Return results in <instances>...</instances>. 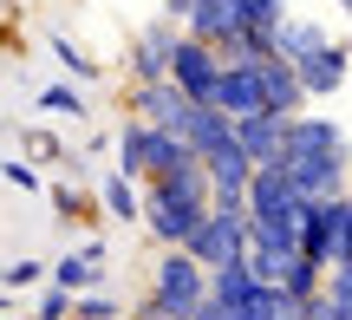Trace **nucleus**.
Segmentation results:
<instances>
[{
	"label": "nucleus",
	"mask_w": 352,
	"mask_h": 320,
	"mask_svg": "<svg viewBox=\"0 0 352 320\" xmlns=\"http://www.w3.org/2000/svg\"><path fill=\"white\" fill-rule=\"evenodd\" d=\"M222 72H228V52L209 46V39H196V33H183V46H176V59H170V78H176V85H183L196 105H215Z\"/></svg>",
	"instance_id": "obj_7"
},
{
	"label": "nucleus",
	"mask_w": 352,
	"mask_h": 320,
	"mask_svg": "<svg viewBox=\"0 0 352 320\" xmlns=\"http://www.w3.org/2000/svg\"><path fill=\"white\" fill-rule=\"evenodd\" d=\"M280 170H287L314 203H320V196H340V183H346V138H340V125H327V118H314V111L287 118Z\"/></svg>",
	"instance_id": "obj_2"
},
{
	"label": "nucleus",
	"mask_w": 352,
	"mask_h": 320,
	"mask_svg": "<svg viewBox=\"0 0 352 320\" xmlns=\"http://www.w3.org/2000/svg\"><path fill=\"white\" fill-rule=\"evenodd\" d=\"M340 7H346V13H352V0H340Z\"/></svg>",
	"instance_id": "obj_29"
},
{
	"label": "nucleus",
	"mask_w": 352,
	"mask_h": 320,
	"mask_svg": "<svg viewBox=\"0 0 352 320\" xmlns=\"http://www.w3.org/2000/svg\"><path fill=\"white\" fill-rule=\"evenodd\" d=\"M26 151H33V157H59V144H52L46 131H26Z\"/></svg>",
	"instance_id": "obj_27"
},
{
	"label": "nucleus",
	"mask_w": 352,
	"mask_h": 320,
	"mask_svg": "<svg viewBox=\"0 0 352 320\" xmlns=\"http://www.w3.org/2000/svg\"><path fill=\"white\" fill-rule=\"evenodd\" d=\"M215 111H228V118H254V111H267L261 65H228L222 85H215Z\"/></svg>",
	"instance_id": "obj_10"
},
{
	"label": "nucleus",
	"mask_w": 352,
	"mask_h": 320,
	"mask_svg": "<svg viewBox=\"0 0 352 320\" xmlns=\"http://www.w3.org/2000/svg\"><path fill=\"white\" fill-rule=\"evenodd\" d=\"M78 320H111V301H78Z\"/></svg>",
	"instance_id": "obj_28"
},
{
	"label": "nucleus",
	"mask_w": 352,
	"mask_h": 320,
	"mask_svg": "<svg viewBox=\"0 0 352 320\" xmlns=\"http://www.w3.org/2000/svg\"><path fill=\"white\" fill-rule=\"evenodd\" d=\"M294 65H300V78H307V92H314V98H327V92L346 85V52H340V46L314 52V59H294Z\"/></svg>",
	"instance_id": "obj_15"
},
{
	"label": "nucleus",
	"mask_w": 352,
	"mask_h": 320,
	"mask_svg": "<svg viewBox=\"0 0 352 320\" xmlns=\"http://www.w3.org/2000/svg\"><path fill=\"white\" fill-rule=\"evenodd\" d=\"M39 275H46V262H33V255H13V262H7V288H13V295H20V288H33Z\"/></svg>",
	"instance_id": "obj_23"
},
{
	"label": "nucleus",
	"mask_w": 352,
	"mask_h": 320,
	"mask_svg": "<svg viewBox=\"0 0 352 320\" xmlns=\"http://www.w3.org/2000/svg\"><path fill=\"white\" fill-rule=\"evenodd\" d=\"M209 209H215V183L202 157H183V164L144 177V229L164 248H189V235L209 222Z\"/></svg>",
	"instance_id": "obj_1"
},
{
	"label": "nucleus",
	"mask_w": 352,
	"mask_h": 320,
	"mask_svg": "<svg viewBox=\"0 0 352 320\" xmlns=\"http://www.w3.org/2000/svg\"><path fill=\"white\" fill-rule=\"evenodd\" d=\"M176 138H183L189 151L209 164V157H222L228 144H235V118H228V111H215V105H196V98H189V111L176 118Z\"/></svg>",
	"instance_id": "obj_8"
},
{
	"label": "nucleus",
	"mask_w": 352,
	"mask_h": 320,
	"mask_svg": "<svg viewBox=\"0 0 352 320\" xmlns=\"http://www.w3.org/2000/svg\"><path fill=\"white\" fill-rule=\"evenodd\" d=\"M274 46L287 52V59H314V52H327L333 39L320 33L314 20H280V33H274Z\"/></svg>",
	"instance_id": "obj_16"
},
{
	"label": "nucleus",
	"mask_w": 352,
	"mask_h": 320,
	"mask_svg": "<svg viewBox=\"0 0 352 320\" xmlns=\"http://www.w3.org/2000/svg\"><path fill=\"white\" fill-rule=\"evenodd\" d=\"M241 7H248L254 33H267V39H274V33H280V20H287V13H280V7H287V0H241Z\"/></svg>",
	"instance_id": "obj_20"
},
{
	"label": "nucleus",
	"mask_w": 352,
	"mask_h": 320,
	"mask_svg": "<svg viewBox=\"0 0 352 320\" xmlns=\"http://www.w3.org/2000/svg\"><path fill=\"white\" fill-rule=\"evenodd\" d=\"M98 262H104V248H98V242L72 248L65 262H52V288H72V295H85V288L98 281Z\"/></svg>",
	"instance_id": "obj_14"
},
{
	"label": "nucleus",
	"mask_w": 352,
	"mask_h": 320,
	"mask_svg": "<svg viewBox=\"0 0 352 320\" xmlns=\"http://www.w3.org/2000/svg\"><path fill=\"white\" fill-rule=\"evenodd\" d=\"M307 255L327 268H352V196H320L307 209Z\"/></svg>",
	"instance_id": "obj_5"
},
{
	"label": "nucleus",
	"mask_w": 352,
	"mask_h": 320,
	"mask_svg": "<svg viewBox=\"0 0 352 320\" xmlns=\"http://www.w3.org/2000/svg\"><path fill=\"white\" fill-rule=\"evenodd\" d=\"M254 248V222H248V203H215L209 222L189 235V255L209 262V268H228V262H248Z\"/></svg>",
	"instance_id": "obj_4"
},
{
	"label": "nucleus",
	"mask_w": 352,
	"mask_h": 320,
	"mask_svg": "<svg viewBox=\"0 0 352 320\" xmlns=\"http://www.w3.org/2000/svg\"><path fill=\"white\" fill-rule=\"evenodd\" d=\"M176 46H183V33H170V26H151V33L138 39V85H157V78H170Z\"/></svg>",
	"instance_id": "obj_13"
},
{
	"label": "nucleus",
	"mask_w": 352,
	"mask_h": 320,
	"mask_svg": "<svg viewBox=\"0 0 352 320\" xmlns=\"http://www.w3.org/2000/svg\"><path fill=\"white\" fill-rule=\"evenodd\" d=\"M261 92H267V111H280V118H300V105L314 98V92H307V78H300V65H294L287 52L261 59Z\"/></svg>",
	"instance_id": "obj_9"
},
{
	"label": "nucleus",
	"mask_w": 352,
	"mask_h": 320,
	"mask_svg": "<svg viewBox=\"0 0 352 320\" xmlns=\"http://www.w3.org/2000/svg\"><path fill=\"white\" fill-rule=\"evenodd\" d=\"M183 26H189L196 39H209V46H222L228 59L254 39V20H248L241 0H189V20H183Z\"/></svg>",
	"instance_id": "obj_6"
},
{
	"label": "nucleus",
	"mask_w": 352,
	"mask_h": 320,
	"mask_svg": "<svg viewBox=\"0 0 352 320\" xmlns=\"http://www.w3.org/2000/svg\"><path fill=\"white\" fill-rule=\"evenodd\" d=\"M104 209H111L118 222H144V190H138V177H104Z\"/></svg>",
	"instance_id": "obj_18"
},
{
	"label": "nucleus",
	"mask_w": 352,
	"mask_h": 320,
	"mask_svg": "<svg viewBox=\"0 0 352 320\" xmlns=\"http://www.w3.org/2000/svg\"><path fill=\"white\" fill-rule=\"evenodd\" d=\"M235 144L254 157V164H280V151H287V118H280V111L235 118Z\"/></svg>",
	"instance_id": "obj_11"
},
{
	"label": "nucleus",
	"mask_w": 352,
	"mask_h": 320,
	"mask_svg": "<svg viewBox=\"0 0 352 320\" xmlns=\"http://www.w3.org/2000/svg\"><path fill=\"white\" fill-rule=\"evenodd\" d=\"M7 183H13V190H26V196H33V190H39V170H33V164H7Z\"/></svg>",
	"instance_id": "obj_26"
},
{
	"label": "nucleus",
	"mask_w": 352,
	"mask_h": 320,
	"mask_svg": "<svg viewBox=\"0 0 352 320\" xmlns=\"http://www.w3.org/2000/svg\"><path fill=\"white\" fill-rule=\"evenodd\" d=\"M39 111H52V118H78V111H85V98H78L72 85H46V92H39Z\"/></svg>",
	"instance_id": "obj_19"
},
{
	"label": "nucleus",
	"mask_w": 352,
	"mask_h": 320,
	"mask_svg": "<svg viewBox=\"0 0 352 320\" xmlns=\"http://www.w3.org/2000/svg\"><path fill=\"white\" fill-rule=\"evenodd\" d=\"M52 203H59V216H65V222H91L85 190H72V183H59V190H52Z\"/></svg>",
	"instance_id": "obj_22"
},
{
	"label": "nucleus",
	"mask_w": 352,
	"mask_h": 320,
	"mask_svg": "<svg viewBox=\"0 0 352 320\" xmlns=\"http://www.w3.org/2000/svg\"><path fill=\"white\" fill-rule=\"evenodd\" d=\"M254 157L241 151V144H228L222 157H209V183H215V203H248V190H254Z\"/></svg>",
	"instance_id": "obj_12"
},
{
	"label": "nucleus",
	"mask_w": 352,
	"mask_h": 320,
	"mask_svg": "<svg viewBox=\"0 0 352 320\" xmlns=\"http://www.w3.org/2000/svg\"><path fill=\"white\" fill-rule=\"evenodd\" d=\"M209 308V262H196L189 248H170L151 275V314L157 320H196Z\"/></svg>",
	"instance_id": "obj_3"
},
{
	"label": "nucleus",
	"mask_w": 352,
	"mask_h": 320,
	"mask_svg": "<svg viewBox=\"0 0 352 320\" xmlns=\"http://www.w3.org/2000/svg\"><path fill=\"white\" fill-rule=\"evenodd\" d=\"M327 295H333V308H340V320H352V268H340L327 281Z\"/></svg>",
	"instance_id": "obj_25"
},
{
	"label": "nucleus",
	"mask_w": 352,
	"mask_h": 320,
	"mask_svg": "<svg viewBox=\"0 0 352 320\" xmlns=\"http://www.w3.org/2000/svg\"><path fill=\"white\" fill-rule=\"evenodd\" d=\"M52 59H59L72 78H98V59H85V52H78L72 39H52Z\"/></svg>",
	"instance_id": "obj_21"
},
{
	"label": "nucleus",
	"mask_w": 352,
	"mask_h": 320,
	"mask_svg": "<svg viewBox=\"0 0 352 320\" xmlns=\"http://www.w3.org/2000/svg\"><path fill=\"white\" fill-rule=\"evenodd\" d=\"M65 314H78V295H72V288H52V295H39V320H65Z\"/></svg>",
	"instance_id": "obj_24"
},
{
	"label": "nucleus",
	"mask_w": 352,
	"mask_h": 320,
	"mask_svg": "<svg viewBox=\"0 0 352 320\" xmlns=\"http://www.w3.org/2000/svg\"><path fill=\"white\" fill-rule=\"evenodd\" d=\"M118 170L124 177H151V125H124V138H118Z\"/></svg>",
	"instance_id": "obj_17"
}]
</instances>
